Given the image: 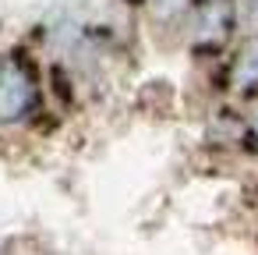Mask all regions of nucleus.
<instances>
[{
    "mask_svg": "<svg viewBox=\"0 0 258 255\" xmlns=\"http://www.w3.org/2000/svg\"><path fill=\"white\" fill-rule=\"evenodd\" d=\"M233 85L244 89V92H254L258 89V39L244 46L237 68H233Z\"/></svg>",
    "mask_w": 258,
    "mask_h": 255,
    "instance_id": "2",
    "label": "nucleus"
},
{
    "mask_svg": "<svg viewBox=\"0 0 258 255\" xmlns=\"http://www.w3.org/2000/svg\"><path fill=\"white\" fill-rule=\"evenodd\" d=\"M131 4H142V0H131Z\"/></svg>",
    "mask_w": 258,
    "mask_h": 255,
    "instance_id": "4",
    "label": "nucleus"
},
{
    "mask_svg": "<svg viewBox=\"0 0 258 255\" xmlns=\"http://www.w3.org/2000/svg\"><path fill=\"white\" fill-rule=\"evenodd\" d=\"M149 4H152V11L159 18H173L180 8H187V0H149Z\"/></svg>",
    "mask_w": 258,
    "mask_h": 255,
    "instance_id": "3",
    "label": "nucleus"
},
{
    "mask_svg": "<svg viewBox=\"0 0 258 255\" xmlns=\"http://www.w3.org/2000/svg\"><path fill=\"white\" fill-rule=\"evenodd\" d=\"M36 103V89H32V78L29 71L4 57L0 61V121H22Z\"/></svg>",
    "mask_w": 258,
    "mask_h": 255,
    "instance_id": "1",
    "label": "nucleus"
}]
</instances>
